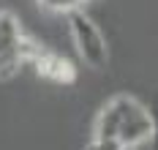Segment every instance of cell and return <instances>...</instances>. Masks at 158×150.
Wrapping results in <instances>:
<instances>
[{
  "mask_svg": "<svg viewBox=\"0 0 158 150\" xmlns=\"http://www.w3.org/2000/svg\"><path fill=\"white\" fill-rule=\"evenodd\" d=\"M153 134H156L153 112L139 98L120 93L101 106L87 148H142L153 145Z\"/></svg>",
  "mask_w": 158,
  "mask_h": 150,
  "instance_id": "1",
  "label": "cell"
},
{
  "mask_svg": "<svg viewBox=\"0 0 158 150\" xmlns=\"http://www.w3.org/2000/svg\"><path fill=\"white\" fill-rule=\"evenodd\" d=\"M68 33L74 38V49L77 55L93 68H101L109 57V49H106V41H104V33L98 30L93 19L87 17L82 8H74L68 11Z\"/></svg>",
  "mask_w": 158,
  "mask_h": 150,
  "instance_id": "2",
  "label": "cell"
},
{
  "mask_svg": "<svg viewBox=\"0 0 158 150\" xmlns=\"http://www.w3.org/2000/svg\"><path fill=\"white\" fill-rule=\"evenodd\" d=\"M27 63V35L14 14H0V79H11Z\"/></svg>",
  "mask_w": 158,
  "mask_h": 150,
  "instance_id": "3",
  "label": "cell"
},
{
  "mask_svg": "<svg viewBox=\"0 0 158 150\" xmlns=\"http://www.w3.org/2000/svg\"><path fill=\"white\" fill-rule=\"evenodd\" d=\"M27 63L35 68L38 77H44V79H49V82L71 85L74 79H77V66H74L68 57L47 49L44 44L33 41V38H27Z\"/></svg>",
  "mask_w": 158,
  "mask_h": 150,
  "instance_id": "4",
  "label": "cell"
},
{
  "mask_svg": "<svg viewBox=\"0 0 158 150\" xmlns=\"http://www.w3.org/2000/svg\"><path fill=\"white\" fill-rule=\"evenodd\" d=\"M47 11H63V14H68V11H74V8H82L87 0H38Z\"/></svg>",
  "mask_w": 158,
  "mask_h": 150,
  "instance_id": "5",
  "label": "cell"
}]
</instances>
